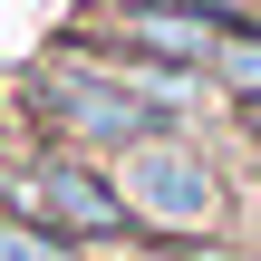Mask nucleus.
<instances>
[{
	"label": "nucleus",
	"instance_id": "1",
	"mask_svg": "<svg viewBox=\"0 0 261 261\" xmlns=\"http://www.w3.org/2000/svg\"><path fill=\"white\" fill-rule=\"evenodd\" d=\"M116 194H126V213H136L145 232H165V242H194V232H213V213H223V184H213V165H203L194 145H165V136L126 145V165H116Z\"/></svg>",
	"mask_w": 261,
	"mask_h": 261
},
{
	"label": "nucleus",
	"instance_id": "2",
	"mask_svg": "<svg viewBox=\"0 0 261 261\" xmlns=\"http://www.w3.org/2000/svg\"><path fill=\"white\" fill-rule=\"evenodd\" d=\"M0 194H10L19 223H39V232H58V242H126V232H136L116 174H97V165H77V155H48V165H29V174H10Z\"/></svg>",
	"mask_w": 261,
	"mask_h": 261
},
{
	"label": "nucleus",
	"instance_id": "3",
	"mask_svg": "<svg viewBox=\"0 0 261 261\" xmlns=\"http://www.w3.org/2000/svg\"><path fill=\"white\" fill-rule=\"evenodd\" d=\"M39 107H48L68 136H87V145H145V136H155V107H145L126 77H107V68H58V77L39 87Z\"/></svg>",
	"mask_w": 261,
	"mask_h": 261
},
{
	"label": "nucleus",
	"instance_id": "4",
	"mask_svg": "<svg viewBox=\"0 0 261 261\" xmlns=\"http://www.w3.org/2000/svg\"><path fill=\"white\" fill-rule=\"evenodd\" d=\"M126 48H145V58H165V68H203V58L223 48V19H213V10H184V0H136V10H126Z\"/></svg>",
	"mask_w": 261,
	"mask_h": 261
},
{
	"label": "nucleus",
	"instance_id": "5",
	"mask_svg": "<svg viewBox=\"0 0 261 261\" xmlns=\"http://www.w3.org/2000/svg\"><path fill=\"white\" fill-rule=\"evenodd\" d=\"M213 68L232 77V97H261V29H223V48H213Z\"/></svg>",
	"mask_w": 261,
	"mask_h": 261
},
{
	"label": "nucleus",
	"instance_id": "6",
	"mask_svg": "<svg viewBox=\"0 0 261 261\" xmlns=\"http://www.w3.org/2000/svg\"><path fill=\"white\" fill-rule=\"evenodd\" d=\"M0 261H77V252H68L58 232H39V223L10 213V223H0Z\"/></svg>",
	"mask_w": 261,
	"mask_h": 261
},
{
	"label": "nucleus",
	"instance_id": "7",
	"mask_svg": "<svg viewBox=\"0 0 261 261\" xmlns=\"http://www.w3.org/2000/svg\"><path fill=\"white\" fill-rule=\"evenodd\" d=\"M184 10H213V19H223V10H242V0H184Z\"/></svg>",
	"mask_w": 261,
	"mask_h": 261
},
{
	"label": "nucleus",
	"instance_id": "8",
	"mask_svg": "<svg viewBox=\"0 0 261 261\" xmlns=\"http://www.w3.org/2000/svg\"><path fill=\"white\" fill-rule=\"evenodd\" d=\"M242 126H252V136H261V97H242Z\"/></svg>",
	"mask_w": 261,
	"mask_h": 261
}]
</instances>
